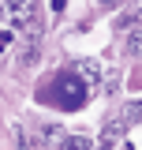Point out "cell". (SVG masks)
I'll return each instance as SVG.
<instances>
[{
  "label": "cell",
  "instance_id": "obj_8",
  "mask_svg": "<svg viewBox=\"0 0 142 150\" xmlns=\"http://www.w3.org/2000/svg\"><path fill=\"white\" fill-rule=\"evenodd\" d=\"M0 49H8V34L4 30H0Z\"/></svg>",
  "mask_w": 142,
  "mask_h": 150
},
{
  "label": "cell",
  "instance_id": "obj_6",
  "mask_svg": "<svg viewBox=\"0 0 142 150\" xmlns=\"http://www.w3.org/2000/svg\"><path fill=\"white\" fill-rule=\"evenodd\" d=\"M120 120L124 124H142V101H127L120 109Z\"/></svg>",
  "mask_w": 142,
  "mask_h": 150
},
{
  "label": "cell",
  "instance_id": "obj_3",
  "mask_svg": "<svg viewBox=\"0 0 142 150\" xmlns=\"http://www.w3.org/2000/svg\"><path fill=\"white\" fill-rule=\"evenodd\" d=\"M75 75L82 79V86H86V90H93V86H101L105 68H101V60H97V56H86V60H79V64H75Z\"/></svg>",
  "mask_w": 142,
  "mask_h": 150
},
{
  "label": "cell",
  "instance_id": "obj_9",
  "mask_svg": "<svg viewBox=\"0 0 142 150\" xmlns=\"http://www.w3.org/2000/svg\"><path fill=\"white\" fill-rule=\"evenodd\" d=\"M97 4H116V0H97Z\"/></svg>",
  "mask_w": 142,
  "mask_h": 150
},
{
  "label": "cell",
  "instance_id": "obj_1",
  "mask_svg": "<svg viewBox=\"0 0 142 150\" xmlns=\"http://www.w3.org/2000/svg\"><path fill=\"white\" fill-rule=\"evenodd\" d=\"M0 15L8 26H26L37 19V0H0Z\"/></svg>",
  "mask_w": 142,
  "mask_h": 150
},
{
  "label": "cell",
  "instance_id": "obj_4",
  "mask_svg": "<svg viewBox=\"0 0 142 150\" xmlns=\"http://www.w3.org/2000/svg\"><path fill=\"white\" fill-rule=\"evenodd\" d=\"M101 135H105V143H108V146H116L120 139H127V124L120 120V116H108V120H105V128H101Z\"/></svg>",
  "mask_w": 142,
  "mask_h": 150
},
{
  "label": "cell",
  "instance_id": "obj_2",
  "mask_svg": "<svg viewBox=\"0 0 142 150\" xmlns=\"http://www.w3.org/2000/svg\"><path fill=\"white\" fill-rule=\"evenodd\" d=\"M56 98H60L64 109H79V105L86 101L82 79H79V75H60V79H56Z\"/></svg>",
  "mask_w": 142,
  "mask_h": 150
},
{
  "label": "cell",
  "instance_id": "obj_10",
  "mask_svg": "<svg viewBox=\"0 0 142 150\" xmlns=\"http://www.w3.org/2000/svg\"><path fill=\"white\" fill-rule=\"evenodd\" d=\"M138 19H142V0H138Z\"/></svg>",
  "mask_w": 142,
  "mask_h": 150
},
{
  "label": "cell",
  "instance_id": "obj_5",
  "mask_svg": "<svg viewBox=\"0 0 142 150\" xmlns=\"http://www.w3.org/2000/svg\"><path fill=\"white\" fill-rule=\"evenodd\" d=\"M56 146L60 150H90L86 135H71V131H56Z\"/></svg>",
  "mask_w": 142,
  "mask_h": 150
},
{
  "label": "cell",
  "instance_id": "obj_7",
  "mask_svg": "<svg viewBox=\"0 0 142 150\" xmlns=\"http://www.w3.org/2000/svg\"><path fill=\"white\" fill-rule=\"evenodd\" d=\"M127 49H131L135 56H142V26H138V30H131V34H127Z\"/></svg>",
  "mask_w": 142,
  "mask_h": 150
}]
</instances>
